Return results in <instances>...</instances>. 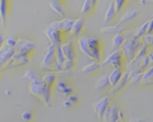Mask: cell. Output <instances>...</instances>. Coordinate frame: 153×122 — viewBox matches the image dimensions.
<instances>
[{"label": "cell", "mask_w": 153, "mask_h": 122, "mask_svg": "<svg viewBox=\"0 0 153 122\" xmlns=\"http://www.w3.org/2000/svg\"><path fill=\"white\" fill-rule=\"evenodd\" d=\"M37 77H39L37 72L33 69H29L28 71H26V72H25V74L23 76V79L25 80H27L28 82H30V81H31L32 79H34Z\"/></svg>", "instance_id": "4316f807"}, {"label": "cell", "mask_w": 153, "mask_h": 122, "mask_svg": "<svg viewBox=\"0 0 153 122\" xmlns=\"http://www.w3.org/2000/svg\"><path fill=\"white\" fill-rule=\"evenodd\" d=\"M29 91L47 107L51 106V87L47 86L40 77H37L29 82Z\"/></svg>", "instance_id": "3957f363"}, {"label": "cell", "mask_w": 153, "mask_h": 122, "mask_svg": "<svg viewBox=\"0 0 153 122\" xmlns=\"http://www.w3.org/2000/svg\"><path fill=\"white\" fill-rule=\"evenodd\" d=\"M149 57H150L151 62L153 63V48L152 49V51H151V53H150V54H149Z\"/></svg>", "instance_id": "8d00e7d4"}, {"label": "cell", "mask_w": 153, "mask_h": 122, "mask_svg": "<svg viewBox=\"0 0 153 122\" xmlns=\"http://www.w3.org/2000/svg\"><path fill=\"white\" fill-rule=\"evenodd\" d=\"M15 53L14 47H10L4 44L0 47V71L4 69L6 64L10 62Z\"/></svg>", "instance_id": "30bf717a"}, {"label": "cell", "mask_w": 153, "mask_h": 122, "mask_svg": "<svg viewBox=\"0 0 153 122\" xmlns=\"http://www.w3.org/2000/svg\"><path fill=\"white\" fill-rule=\"evenodd\" d=\"M64 105H65V107H70V106H72L73 104H71V102L67 99L66 101H65V102H64Z\"/></svg>", "instance_id": "e575fe53"}, {"label": "cell", "mask_w": 153, "mask_h": 122, "mask_svg": "<svg viewBox=\"0 0 153 122\" xmlns=\"http://www.w3.org/2000/svg\"><path fill=\"white\" fill-rule=\"evenodd\" d=\"M147 34H153V16L149 20L148 29H147Z\"/></svg>", "instance_id": "4dcf8cb0"}, {"label": "cell", "mask_w": 153, "mask_h": 122, "mask_svg": "<svg viewBox=\"0 0 153 122\" xmlns=\"http://www.w3.org/2000/svg\"><path fill=\"white\" fill-rule=\"evenodd\" d=\"M83 27H84V20L82 18L74 19V21L71 29V38L77 37L81 34Z\"/></svg>", "instance_id": "2e32d148"}, {"label": "cell", "mask_w": 153, "mask_h": 122, "mask_svg": "<svg viewBox=\"0 0 153 122\" xmlns=\"http://www.w3.org/2000/svg\"><path fill=\"white\" fill-rule=\"evenodd\" d=\"M14 47L18 48V49H25V50L35 51L36 43L31 41V40H28V39H18L16 41V45Z\"/></svg>", "instance_id": "d6986e66"}, {"label": "cell", "mask_w": 153, "mask_h": 122, "mask_svg": "<svg viewBox=\"0 0 153 122\" xmlns=\"http://www.w3.org/2000/svg\"><path fill=\"white\" fill-rule=\"evenodd\" d=\"M56 49V46H54V45L50 44L48 46L46 54H45V55L43 57V60L41 62V64H40V68L43 71H49V68H50V66L52 65V63H53V62L55 60Z\"/></svg>", "instance_id": "ba28073f"}, {"label": "cell", "mask_w": 153, "mask_h": 122, "mask_svg": "<svg viewBox=\"0 0 153 122\" xmlns=\"http://www.w3.org/2000/svg\"><path fill=\"white\" fill-rule=\"evenodd\" d=\"M129 122H148V120L146 119H140V118H136V119H133Z\"/></svg>", "instance_id": "d6a6232c"}, {"label": "cell", "mask_w": 153, "mask_h": 122, "mask_svg": "<svg viewBox=\"0 0 153 122\" xmlns=\"http://www.w3.org/2000/svg\"><path fill=\"white\" fill-rule=\"evenodd\" d=\"M77 44L79 46L80 50L89 58L98 62H102V43L99 38L95 37L82 36L78 38Z\"/></svg>", "instance_id": "7a4b0ae2"}, {"label": "cell", "mask_w": 153, "mask_h": 122, "mask_svg": "<svg viewBox=\"0 0 153 122\" xmlns=\"http://www.w3.org/2000/svg\"><path fill=\"white\" fill-rule=\"evenodd\" d=\"M143 46H146L149 47H153V34H146L143 37L141 38Z\"/></svg>", "instance_id": "484cf974"}, {"label": "cell", "mask_w": 153, "mask_h": 122, "mask_svg": "<svg viewBox=\"0 0 153 122\" xmlns=\"http://www.w3.org/2000/svg\"><path fill=\"white\" fill-rule=\"evenodd\" d=\"M148 24H149V21H146V22H144L138 29H137V31L134 34L136 37H138V38H142V37H143L146 34H147V29H148Z\"/></svg>", "instance_id": "d4e9b609"}, {"label": "cell", "mask_w": 153, "mask_h": 122, "mask_svg": "<svg viewBox=\"0 0 153 122\" xmlns=\"http://www.w3.org/2000/svg\"><path fill=\"white\" fill-rule=\"evenodd\" d=\"M124 72H125V70L118 69V68H113V71L108 75V80L110 82L112 88L114 87H116V85L119 82V80L121 79V78L124 75Z\"/></svg>", "instance_id": "9a60e30c"}, {"label": "cell", "mask_w": 153, "mask_h": 122, "mask_svg": "<svg viewBox=\"0 0 153 122\" xmlns=\"http://www.w3.org/2000/svg\"><path fill=\"white\" fill-rule=\"evenodd\" d=\"M68 100L71 102L72 104H76L78 102V97L76 96H74V95H71V96H69Z\"/></svg>", "instance_id": "1f68e13d"}, {"label": "cell", "mask_w": 153, "mask_h": 122, "mask_svg": "<svg viewBox=\"0 0 153 122\" xmlns=\"http://www.w3.org/2000/svg\"><path fill=\"white\" fill-rule=\"evenodd\" d=\"M101 69L108 68L112 66L113 68H118L122 70H126L127 66V61L124 55V53L121 49L114 50V52L109 54L107 59L100 62Z\"/></svg>", "instance_id": "5b68a950"}, {"label": "cell", "mask_w": 153, "mask_h": 122, "mask_svg": "<svg viewBox=\"0 0 153 122\" xmlns=\"http://www.w3.org/2000/svg\"><path fill=\"white\" fill-rule=\"evenodd\" d=\"M63 1H64V0H63Z\"/></svg>", "instance_id": "ab89813d"}, {"label": "cell", "mask_w": 153, "mask_h": 122, "mask_svg": "<svg viewBox=\"0 0 153 122\" xmlns=\"http://www.w3.org/2000/svg\"><path fill=\"white\" fill-rule=\"evenodd\" d=\"M128 1L129 0H115L114 3H115V6H116L117 12H121L124 9V7L126 5V4H127Z\"/></svg>", "instance_id": "83f0119b"}, {"label": "cell", "mask_w": 153, "mask_h": 122, "mask_svg": "<svg viewBox=\"0 0 153 122\" xmlns=\"http://www.w3.org/2000/svg\"><path fill=\"white\" fill-rule=\"evenodd\" d=\"M4 35L3 34H1L0 33V47L3 46V44H4Z\"/></svg>", "instance_id": "836d02e7"}, {"label": "cell", "mask_w": 153, "mask_h": 122, "mask_svg": "<svg viewBox=\"0 0 153 122\" xmlns=\"http://www.w3.org/2000/svg\"><path fill=\"white\" fill-rule=\"evenodd\" d=\"M143 85H144V86H147V87H151V86L152 87L153 86V78L152 79H151V80H150V81L146 82V83H145V84H143Z\"/></svg>", "instance_id": "d590c367"}, {"label": "cell", "mask_w": 153, "mask_h": 122, "mask_svg": "<svg viewBox=\"0 0 153 122\" xmlns=\"http://www.w3.org/2000/svg\"><path fill=\"white\" fill-rule=\"evenodd\" d=\"M101 70V64L100 62H95L93 61L92 62L87 64L86 66H84L82 69V73L83 75H91V74H94L96 72H98L99 71Z\"/></svg>", "instance_id": "e0dca14e"}, {"label": "cell", "mask_w": 153, "mask_h": 122, "mask_svg": "<svg viewBox=\"0 0 153 122\" xmlns=\"http://www.w3.org/2000/svg\"><path fill=\"white\" fill-rule=\"evenodd\" d=\"M31 118H32V114H31L30 112H29V111H25V112L22 114V119L23 121H30Z\"/></svg>", "instance_id": "f546056e"}, {"label": "cell", "mask_w": 153, "mask_h": 122, "mask_svg": "<svg viewBox=\"0 0 153 122\" xmlns=\"http://www.w3.org/2000/svg\"><path fill=\"white\" fill-rule=\"evenodd\" d=\"M126 32H120L116 35H114L113 39H112V48L113 50H117L120 49L126 39Z\"/></svg>", "instance_id": "ac0fdd59"}, {"label": "cell", "mask_w": 153, "mask_h": 122, "mask_svg": "<svg viewBox=\"0 0 153 122\" xmlns=\"http://www.w3.org/2000/svg\"><path fill=\"white\" fill-rule=\"evenodd\" d=\"M141 13L139 11H137L136 9H127L124 14L122 15L121 19L119 20V21L116 24L118 27H121L125 29H126V27L130 26L131 24H133L134 21H136L139 17H140Z\"/></svg>", "instance_id": "8992f818"}, {"label": "cell", "mask_w": 153, "mask_h": 122, "mask_svg": "<svg viewBox=\"0 0 153 122\" xmlns=\"http://www.w3.org/2000/svg\"><path fill=\"white\" fill-rule=\"evenodd\" d=\"M48 4L54 12H56L61 16H65L66 12L63 0H48Z\"/></svg>", "instance_id": "5bb4252c"}, {"label": "cell", "mask_w": 153, "mask_h": 122, "mask_svg": "<svg viewBox=\"0 0 153 122\" xmlns=\"http://www.w3.org/2000/svg\"><path fill=\"white\" fill-rule=\"evenodd\" d=\"M117 122H124V121H123V119H119V120H118Z\"/></svg>", "instance_id": "74e56055"}, {"label": "cell", "mask_w": 153, "mask_h": 122, "mask_svg": "<svg viewBox=\"0 0 153 122\" xmlns=\"http://www.w3.org/2000/svg\"><path fill=\"white\" fill-rule=\"evenodd\" d=\"M131 79H132L131 72H130V71L126 70L124 72V75L121 78V79L119 80V82L116 85V87H114L113 88H111L109 95L110 96H114V95H117L118 93H120L129 84V82L131 81Z\"/></svg>", "instance_id": "8fae6325"}, {"label": "cell", "mask_w": 153, "mask_h": 122, "mask_svg": "<svg viewBox=\"0 0 153 122\" xmlns=\"http://www.w3.org/2000/svg\"><path fill=\"white\" fill-rule=\"evenodd\" d=\"M65 60H74L75 59L76 54H75V48H74V42L70 39L67 42L62 44L61 46H59Z\"/></svg>", "instance_id": "7c38bea8"}, {"label": "cell", "mask_w": 153, "mask_h": 122, "mask_svg": "<svg viewBox=\"0 0 153 122\" xmlns=\"http://www.w3.org/2000/svg\"><path fill=\"white\" fill-rule=\"evenodd\" d=\"M110 104H111V96L108 94L93 104V111L100 121H102L105 112Z\"/></svg>", "instance_id": "52a82bcc"}, {"label": "cell", "mask_w": 153, "mask_h": 122, "mask_svg": "<svg viewBox=\"0 0 153 122\" xmlns=\"http://www.w3.org/2000/svg\"><path fill=\"white\" fill-rule=\"evenodd\" d=\"M117 11H116V6H115V3L111 2L107 9V12L105 13L104 16V21L106 23H112L116 18V14H117Z\"/></svg>", "instance_id": "ffe728a7"}, {"label": "cell", "mask_w": 153, "mask_h": 122, "mask_svg": "<svg viewBox=\"0 0 153 122\" xmlns=\"http://www.w3.org/2000/svg\"><path fill=\"white\" fill-rule=\"evenodd\" d=\"M74 19L65 18L60 21L51 22L47 26L45 34L51 45L59 46L71 39V29Z\"/></svg>", "instance_id": "6da1fadb"}, {"label": "cell", "mask_w": 153, "mask_h": 122, "mask_svg": "<svg viewBox=\"0 0 153 122\" xmlns=\"http://www.w3.org/2000/svg\"><path fill=\"white\" fill-rule=\"evenodd\" d=\"M16 41H17L16 39H14L13 37H7V38L4 39V44L8 46H10V47H14L15 45H16Z\"/></svg>", "instance_id": "f1b7e54d"}, {"label": "cell", "mask_w": 153, "mask_h": 122, "mask_svg": "<svg viewBox=\"0 0 153 122\" xmlns=\"http://www.w3.org/2000/svg\"><path fill=\"white\" fill-rule=\"evenodd\" d=\"M119 119H123L122 112L117 105L110 104L105 112L102 122H117Z\"/></svg>", "instance_id": "9c48e42d"}, {"label": "cell", "mask_w": 153, "mask_h": 122, "mask_svg": "<svg viewBox=\"0 0 153 122\" xmlns=\"http://www.w3.org/2000/svg\"><path fill=\"white\" fill-rule=\"evenodd\" d=\"M129 1H134V0H129Z\"/></svg>", "instance_id": "f35d334b"}, {"label": "cell", "mask_w": 153, "mask_h": 122, "mask_svg": "<svg viewBox=\"0 0 153 122\" xmlns=\"http://www.w3.org/2000/svg\"><path fill=\"white\" fill-rule=\"evenodd\" d=\"M142 46H143V44H142L141 38L136 37L134 35H133L132 37H126V39L125 40L120 49L124 53V55L127 61V64L134 58V56L136 55L138 51L142 48Z\"/></svg>", "instance_id": "277c9868"}, {"label": "cell", "mask_w": 153, "mask_h": 122, "mask_svg": "<svg viewBox=\"0 0 153 122\" xmlns=\"http://www.w3.org/2000/svg\"><path fill=\"white\" fill-rule=\"evenodd\" d=\"M111 88H112V87H111L110 82L108 80V75L102 76L96 84V89L100 92H103V91H106L108 89L111 90Z\"/></svg>", "instance_id": "44dd1931"}, {"label": "cell", "mask_w": 153, "mask_h": 122, "mask_svg": "<svg viewBox=\"0 0 153 122\" xmlns=\"http://www.w3.org/2000/svg\"><path fill=\"white\" fill-rule=\"evenodd\" d=\"M42 81L48 86L49 87L52 88V87L54 86L55 82H56V74L55 72H51V71H47L42 77H41Z\"/></svg>", "instance_id": "cb8c5ba5"}, {"label": "cell", "mask_w": 153, "mask_h": 122, "mask_svg": "<svg viewBox=\"0 0 153 122\" xmlns=\"http://www.w3.org/2000/svg\"><path fill=\"white\" fill-rule=\"evenodd\" d=\"M10 10V0H0V21L4 26L8 20Z\"/></svg>", "instance_id": "4fadbf2b"}, {"label": "cell", "mask_w": 153, "mask_h": 122, "mask_svg": "<svg viewBox=\"0 0 153 122\" xmlns=\"http://www.w3.org/2000/svg\"><path fill=\"white\" fill-rule=\"evenodd\" d=\"M97 1L98 0H82V10L81 12L83 15H87L89 13H91L96 7L97 4Z\"/></svg>", "instance_id": "7402d4cb"}, {"label": "cell", "mask_w": 153, "mask_h": 122, "mask_svg": "<svg viewBox=\"0 0 153 122\" xmlns=\"http://www.w3.org/2000/svg\"><path fill=\"white\" fill-rule=\"evenodd\" d=\"M56 90L60 93L63 94L64 96H71L73 93V89L72 87H70L64 81H58L56 85Z\"/></svg>", "instance_id": "603a6c76"}]
</instances>
